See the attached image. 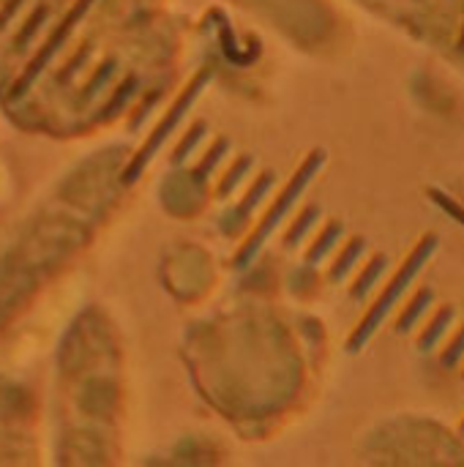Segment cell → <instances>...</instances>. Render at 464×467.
I'll list each match as a JSON object with an SVG mask.
<instances>
[{"label": "cell", "mask_w": 464, "mask_h": 467, "mask_svg": "<svg viewBox=\"0 0 464 467\" xmlns=\"http://www.w3.org/2000/svg\"><path fill=\"white\" fill-rule=\"evenodd\" d=\"M438 249V238L435 235H429V238H424L418 246H416V252L407 257V263L399 268V274L394 276V282L388 285V290L380 296V301L372 306V312H369V317H366V323L356 331V337H353V342H350V348L353 350H361L364 348V342L380 328V323L386 320V315L397 306V301L402 298V293L413 285V279L418 276V271L424 268V263L432 257V252Z\"/></svg>", "instance_id": "1"}, {"label": "cell", "mask_w": 464, "mask_h": 467, "mask_svg": "<svg viewBox=\"0 0 464 467\" xmlns=\"http://www.w3.org/2000/svg\"><path fill=\"white\" fill-rule=\"evenodd\" d=\"M451 323H454V309H451V306L440 309V312L435 315V320L429 323V328L421 334V350H424V353L435 350V348L440 345V339L446 337V331L451 328Z\"/></svg>", "instance_id": "2"}, {"label": "cell", "mask_w": 464, "mask_h": 467, "mask_svg": "<svg viewBox=\"0 0 464 467\" xmlns=\"http://www.w3.org/2000/svg\"><path fill=\"white\" fill-rule=\"evenodd\" d=\"M432 301H435V293L427 287V290H421L413 301H410V306L402 312V317H399V323H397V331L399 334H405V331H410L421 317H424V312L432 306Z\"/></svg>", "instance_id": "3"}, {"label": "cell", "mask_w": 464, "mask_h": 467, "mask_svg": "<svg viewBox=\"0 0 464 467\" xmlns=\"http://www.w3.org/2000/svg\"><path fill=\"white\" fill-rule=\"evenodd\" d=\"M386 265H388V260L386 257H375L372 260V265L366 268V274H361V279H358V285H356V298H361V296H366L375 285H377V279L383 276V271H386Z\"/></svg>", "instance_id": "4"}, {"label": "cell", "mask_w": 464, "mask_h": 467, "mask_svg": "<svg viewBox=\"0 0 464 467\" xmlns=\"http://www.w3.org/2000/svg\"><path fill=\"white\" fill-rule=\"evenodd\" d=\"M464 358V328L457 334V339L449 345V350L443 353V367L446 369H454V367H459V361Z\"/></svg>", "instance_id": "5"}, {"label": "cell", "mask_w": 464, "mask_h": 467, "mask_svg": "<svg viewBox=\"0 0 464 467\" xmlns=\"http://www.w3.org/2000/svg\"><path fill=\"white\" fill-rule=\"evenodd\" d=\"M364 252V241H356V244H350V249L345 252V257L336 263V268H334V279H339V276H345L350 268H353V263L358 260V254Z\"/></svg>", "instance_id": "6"}, {"label": "cell", "mask_w": 464, "mask_h": 467, "mask_svg": "<svg viewBox=\"0 0 464 467\" xmlns=\"http://www.w3.org/2000/svg\"><path fill=\"white\" fill-rule=\"evenodd\" d=\"M336 233H339V227H331L328 233H325V238L314 246V252H312V260H320L331 246H334V241H336Z\"/></svg>", "instance_id": "7"}, {"label": "cell", "mask_w": 464, "mask_h": 467, "mask_svg": "<svg viewBox=\"0 0 464 467\" xmlns=\"http://www.w3.org/2000/svg\"><path fill=\"white\" fill-rule=\"evenodd\" d=\"M462 435H464V424H462Z\"/></svg>", "instance_id": "8"}]
</instances>
